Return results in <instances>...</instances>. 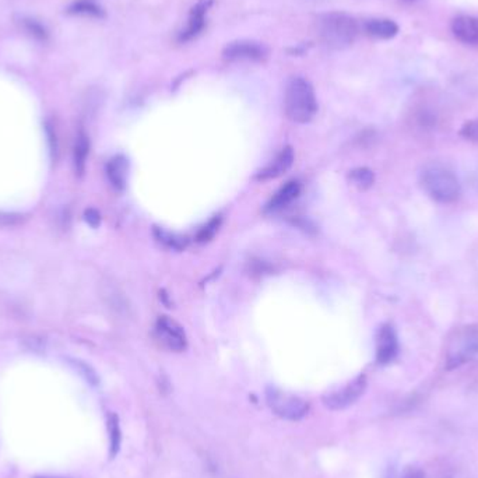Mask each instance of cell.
<instances>
[{
    "instance_id": "obj_1",
    "label": "cell",
    "mask_w": 478,
    "mask_h": 478,
    "mask_svg": "<svg viewBox=\"0 0 478 478\" xmlns=\"http://www.w3.org/2000/svg\"><path fill=\"white\" fill-rule=\"evenodd\" d=\"M420 184L432 200L442 204L455 203L462 194V185L456 174L439 164L427 165L421 171Z\"/></svg>"
},
{
    "instance_id": "obj_2",
    "label": "cell",
    "mask_w": 478,
    "mask_h": 478,
    "mask_svg": "<svg viewBox=\"0 0 478 478\" xmlns=\"http://www.w3.org/2000/svg\"><path fill=\"white\" fill-rule=\"evenodd\" d=\"M284 108L292 122H311L318 112V101L312 84L302 77L291 79L286 88Z\"/></svg>"
},
{
    "instance_id": "obj_3",
    "label": "cell",
    "mask_w": 478,
    "mask_h": 478,
    "mask_svg": "<svg viewBox=\"0 0 478 478\" xmlns=\"http://www.w3.org/2000/svg\"><path fill=\"white\" fill-rule=\"evenodd\" d=\"M318 34L322 42L331 49H346L358 37V24L346 13H327L318 21Z\"/></svg>"
},
{
    "instance_id": "obj_4",
    "label": "cell",
    "mask_w": 478,
    "mask_h": 478,
    "mask_svg": "<svg viewBox=\"0 0 478 478\" xmlns=\"http://www.w3.org/2000/svg\"><path fill=\"white\" fill-rule=\"evenodd\" d=\"M478 360V325H464L455 329L448 340L445 368L453 370Z\"/></svg>"
},
{
    "instance_id": "obj_5",
    "label": "cell",
    "mask_w": 478,
    "mask_h": 478,
    "mask_svg": "<svg viewBox=\"0 0 478 478\" xmlns=\"http://www.w3.org/2000/svg\"><path fill=\"white\" fill-rule=\"evenodd\" d=\"M266 401L273 413L287 421H299L310 412L308 401L273 386L266 389Z\"/></svg>"
},
{
    "instance_id": "obj_6",
    "label": "cell",
    "mask_w": 478,
    "mask_h": 478,
    "mask_svg": "<svg viewBox=\"0 0 478 478\" xmlns=\"http://www.w3.org/2000/svg\"><path fill=\"white\" fill-rule=\"evenodd\" d=\"M366 378L365 375H360L355 379L349 382L346 386L333 390L323 396V404L333 412L346 410L347 407L355 404L366 390Z\"/></svg>"
},
{
    "instance_id": "obj_7",
    "label": "cell",
    "mask_w": 478,
    "mask_h": 478,
    "mask_svg": "<svg viewBox=\"0 0 478 478\" xmlns=\"http://www.w3.org/2000/svg\"><path fill=\"white\" fill-rule=\"evenodd\" d=\"M155 338L160 344L171 351H184L188 346V340L184 327L168 316H161L155 323Z\"/></svg>"
},
{
    "instance_id": "obj_8",
    "label": "cell",
    "mask_w": 478,
    "mask_h": 478,
    "mask_svg": "<svg viewBox=\"0 0 478 478\" xmlns=\"http://www.w3.org/2000/svg\"><path fill=\"white\" fill-rule=\"evenodd\" d=\"M399 354V337L396 329L390 323L381 326L377 337V362L388 365L396 360Z\"/></svg>"
},
{
    "instance_id": "obj_9",
    "label": "cell",
    "mask_w": 478,
    "mask_h": 478,
    "mask_svg": "<svg viewBox=\"0 0 478 478\" xmlns=\"http://www.w3.org/2000/svg\"><path fill=\"white\" fill-rule=\"evenodd\" d=\"M224 58L228 60H248L256 62L264 58V48L253 41H235L229 42L223 52Z\"/></svg>"
},
{
    "instance_id": "obj_10",
    "label": "cell",
    "mask_w": 478,
    "mask_h": 478,
    "mask_svg": "<svg viewBox=\"0 0 478 478\" xmlns=\"http://www.w3.org/2000/svg\"><path fill=\"white\" fill-rule=\"evenodd\" d=\"M452 34L464 45L478 47V18L468 14L457 16L452 21Z\"/></svg>"
},
{
    "instance_id": "obj_11",
    "label": "cell",
    "mask_w": 478,
    "mask_h": 478,
    "mask_svg": "<svg viewBox=\"0 0 478 478\" xmlns=\"http://www.w3.org/2000/svg\"><path fill=\"white\" fill-rule=\"evenodd\" d=\"M292 162H294V150L291 147H286L279 153L275 161H271L267 166L259 171L256 174V179L267 181L273 178H279L280 175L287 173V171L291 168Z\"/></svg>"
},
{
    "instance_id": "obj_12",
    "label": "cell",
    "mask_w": 478,
    "mask_h": 478,
    "mask_svg": "<svg viewBox=\"0 0 478 478\" xmlns=\"http://www.w3.org/2000/svg\"><path fill=\"white\" fill-rule=\"evenodd\" d=\"M107 177L110 184L119 192L125 190L129 175V161L125 155H115L107 164Z\"/></svg>"
},
{
    "instance_id": "obj_13",
    "label": "cell",
    "mask_w": 478,
    "mask_h": 478,
    "mask_svg": "<svg viewBox=\"0 0 478 478\" xmlns=\"http://www.w3.org/2000/svg\"><path fill=\"white\" fill-rule=\"evenodd\" d=\"M299 193H301V185L297 181H291L286 184L266 204V212L276 213L286 209L288 204H291L299 196Z\"/></svg>"
},
{
    "instance_id": "obj_14",
    "label": "cell",
    "mask_w": 478,
    "mask_h": 478,
    "mask_svg": "<svg viewBox=\"0 0 478 478\" xmlns=\"http://www.w3.org/2000/svg\"><path fill=\"white\" fill-rule=\"evenodd\" d=\"M206 13H207L206 2H200L192 9V13L188 20V25L181 34V41H190L199 36V34L203 31L204 25H206Z\"/></svg>"
},
{
    "instance_id": "obj_15",
    "label": "cell",
    "mask_w": 478,
    "mask_h": 478,
    "mask_svg": "<svg viewBox=\"0 0 478 478\" xmlns=\"http://www.w3.org/2000/svg\"><path fill=\"white\" fill-rule=\"evenodd\" d=\"M399 25L390 18H370L365 23V31L378 40H392L399 34Z\"/></svg>"
},
{
    "instance_id": "obj_16",
    "label": "cell",
    "mask_w": 478,
    "mask_h": 478,
    "mask_svg": "<svg viewBox=\"0 0 478 478\" xmlns=\"http://www.w3.org/2000/svg\"><path fill=\"white\" fill-rule=\"evenodd\" d=\"M90 154V139L84 130H80L76 136L75 142V151H73V161H75V169L77 175H83L86 171L87 158Z\"/></svg>"
},
{
    "instance_id": "obj_17",
    "label": "cell",
    "mask_w": 478,
    "mask_h": 478,
    "mask_svg": "<svg viewBox=\"0 0 478 478\" xmlns=\"http://www.w3.org/2000/svg\"><path fill=\"white\" fill-rule=\"evenodd\" d=\"M349 179L360 190H368L375 182V174H373L372 169L365 168V166H360V168L350 171Z\"/></svg>"
},
{
    "instance_id": "obj_18",
    "label": "cell",
    "mask_w": 478,
    "mask_h": 478,
    "mask_svg": "<svg viewBox=\"0 0 478 478\" xmlns=\"http://www.w3.org/2000/svg\"><path fill=\"white\" fill-rule=\"evenodd\" d=\"M108 432H110V455L115 457L119 453L121 442H122V431L119 425V418L116 414H110L108 417Z\"/></svg>"
},
{
    "instance_id": "obj_19",
    "label": "cell",
    "mask_w": 478,
    "mask_h": 478,
    "mask_svg": "<svg viewBox=\"0 0 478 478\" xmlns=\"http://www.w3.org/2000/svg\"><path fill=\"white\" fill-rule=\"evenodd\" d=\"M154 234H155V238L158 239V241L161 244H164L165 247L168 248H173V249H177V251H181L186 247L188 241H186V238L184 236H179L177 234H173V232H168L165 229H161V228H155L154 229Z\"/></svg>"
},
{
    "instance_id": "obj_20",
    "label": "cell",
    "mask_w": 478,
    "mask_h": 478,
    "mask_svg": "<svg viewBox=\"0 0 478 478\" xmlns=\"http://www.w3.org/2000/svg\"><path fill=\"white\" fill-rule=\"evenodd\" d=\"M220 224H221V217H214L212 218L206 225L201 227L196 235V239H197V242H207L210 241V239L216 235V232L218 231L220 228Z\"/></svg>"
},
{
    "instance_id": "obj_21",
    "label": "cell",
    "mask_w": 478,
    "mask_h": 478,
    "mask_svg": "<svg viewBox=\"0 0 478 478\" xmlns=\"http://www.w3.org/2000/svg\"><path fill=\"white\" fill-rule=\"evenodd\" d=\"M460 136L468 142L478 143V118L467 121L460 129Z\"/></svg>"
},
{
    "instance_id": "obj_22",
    "label": "cell",
    "mask_w": 478,
    "mask_h": 478,
    "mask_svg": "<svg viewBox=\"0 0 478 478\" xmlns=\"http://www.w3.org/2000/svg\"><path fill=\"white\" fill-rule=\"evenodd\" d=\"M71 12L76 13V14H84V16H94V17H99L102 14L101 9L91 3V2H79L76 5H73V8L71 9Z\"/></svg>"
},
{
    "instance_id": "obj_23",
    "label": "cell",
    "mask_w": 478,
    "mask_h": 478,
    "mask_svg": "<svg viewBox=\"0 0 478 478\" xmlns=\"http://www.w3.org/2000/svg\"><path fill=\"white\" fill-rule=\"evenodd\" d=\"M73 365L79 369V372L83 375V377L87 379V382H90L91 385H98V382H99V379H98V377H97V373H95V370L90 366V365H87L86 362H83V361H77V360H75L73 361Z\"/></svg>"
},
{
    "instance_id": "obj_24",
    "label": "cell",
    "mask_w": 478,
    "mask_h": 478,
    "mask_svg": "<svg viewBox=\"0 0 478 478\" xmlns=\"http://www.w3.org/2000/svg\"><path fill=\"white\" fill-rule=\"evenodd\" d=\"M396 478H425V473L416 466H407Z\"/></svg>"
},
{
    "instance_id": "obj_25",
    "label": "cell",
    "mask_w": 478,
    "mask_h": 478,
    "mask_svg": "<svg viewBox=\"0 0 478 478\" xmlns=\"http://www.w3.org/2000/svg\"><path fill=\"white\" fill-rule=\"evenodd\" d=\"M25 28H27V31H29L31 34H34V36L38 37V38H41V40H44V38L47 37L45 29H44L38 23L34 21V20H27Z\"/></svg>"
},
{
    "instance_id": "obj_26",
    "label": "cell",
    "mask_w": 478,
    "mask_h": 478,
    "mask_svg": "<svg viewBox=\"0 0 478 478\" xmlns=\"http://www.w3.org/2000/svg\"><path fill=\"white\" fill-rule=\"evenodd\" d=\"M84 220L87 221V224L92 228H97L101 223V216L95 209H87L84 213Z\"/></svg>"
},
{
    "instance_id": "obj_27",
    "label": "cell",
    "mask_w": 478,
    "mask_h": 478,
    "mask_svg": "<svg viewBox=\"0 0 478 478\" xmlns=\"http://www.w3.org/2000/svg\"><path fill=\"white\" fill-rule=\"evenodd\" d=\"M37 478H44V477H37Z\"/></svg>"
}]
</instances>
